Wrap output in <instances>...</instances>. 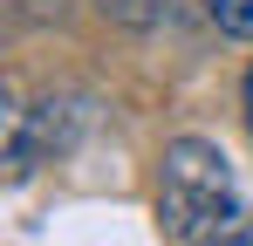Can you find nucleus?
Instances as JSON below:
<instances>
[{
    "mask_svg": "<svg viewBox=\"0 0 253 246\" xmlns=\"http://www.w3.org/2000/svg\"><path fill=\"white\" fill-rule=\"evenodd\" d=\"M158 219L178 246H206L240 219V178L212 137H171L158 158Z\"/></svg>",
    "mask_w": 253,
    "mask_h": 246,
    "instance_id": "nucleus-1",
    "label": "nucleus"
},
{
    "mask_svg": "<svg viewBox=\"0 0 253 246\" xmlns=\"http://www.w3.org/2000/svg\"><path fill=\"white\" fill-rule=\"evenodd\" d=\"M171 7H178V0H96V14H103V21L137 28V35H144V28H165V21H171Z\"/></svg>",
    "mask_w": 253,
    "mask_h": 246,
    "instance_id": "nucleus-3",
    "label": "nucleus"
},
{
    "mask_svg": "<svg viewBox=\"0 0 253 246\" xmlns=\"http://www.w3.org/2000/svg\"><path fill=\"white\" fill-rule=\"evenodd\" d=\"M206 246H253V219H247V212H240V219H233L226 233H212Z\"/></svg>",
    "mask_w": 253,
    "mask_h": 246,
    "instance_id": "nucleus-5",
    "label": "nucleus"
},
{
    "mask_svg": "<svg viewBox=\"0 0 253 246\" xmlns=\"http://www.w3.org/2000/svg\"><path fill=\"white\" fill-rule=\"evenodd\" d=\"M89 123H96V103H89L83 89H48V96H35L28 110H14V130H7V171H14V178H35L42 164L69 158V151L83 144Z\"/></svg>",
    "mask_w": 253,
    "mask_h": 246,
    "instance_id": "nucleus-2",
    "label": "nucleus"
},
{
    "mask_svg": "<svg viewBox=\"0 0 253 246\" xmlns=\"http://www.w3.org/2000/svg\"><path fill=\"white\" fill-rule=\"evenodd\" d=\"M240 103H247V130H253V69H247V89H240Z\"/></svg>",
    "mask_w": 253,
    "mask_h": 246,
    "instance_id": "nucleus-6",
    "label": "nucleus"
},
{
    "mask_svg": "<svg viewBox=\"0 0 253 246\" xmlns=\"http://www.w3.org/2000/svg\"><path fill=\"white\" fill-rule=\"evenodd\" d=\"M206 21L233 41H253V0H206Z\"/></svg>",
    "mask_w": 253,
    "mask_h": 246,
    "instance_id": "nucleus-4",
    "label": "nucleus"
}]
</instances>
